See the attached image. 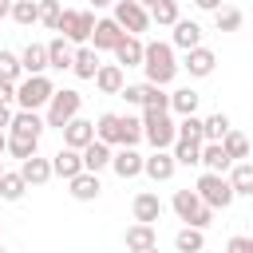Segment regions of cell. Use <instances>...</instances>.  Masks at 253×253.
<instances>
[{"label": "cell", "instance_id": "obj_54", "mask_svg": "<svg viewBox=\"0 0 253 253\" xmlns=\"http://www.w3.org/2000/svg\"><path fill=\"white\" fill-rule=\"evenodd\" d=\"M0 225H4V221H0Z\"/></svg>", "mask_w": 253, "mask_h": 253}, {"label": "cell", "instance_id": "obj_46", "mask_svg": "<svg viewBox=\"0 0 253 253\" xmlns=\"http://www.w3.org/2000/svg\"><path fill=\"white\" fill-rule=\"evenodd\" d=\"M225 249H229V253H253V237H229Z\"/></svg>", "mask_w": 253, "mask_h": 253}, {"label": "cell", "instance_id": "obj_24", "mask_svg": "<svg viewBox=\"0 0 253 253\" xmlns=\"http://www.w3.org/2000/svg\"><path fill=\"white\" fill-rule=\"evenodd\" d=\"M95 138H103V142H111V146H123V115L103 111L99 123H95Z\"/></svg>", "mask_w": 253, "mask_h": 253}, {"label": "cell", "instance_id": "obj_49", "mask_svg": "<svg viewBox=\"0 0 253 253\" xmlns=\"http://www.w3.org/2000/svg\"><path fill=\"white\" fill-rule=\"evenodd\" d=\"M4 16H12V0H0V20Z\"/></svg>", "mask_w": 253, "mask_h": 253}, {"label": "cell", "instance_id": "obj_52", "mask_svg": "<svg viewBox=\"0 0 253 253\" xmlns=\"http://www.w3.org/2000/svg\"><path fill=\"white\" fill-rule=\"evenodd\" d=\"M138 4H146V8H150V4H154V0H138Z\"/></svg>", "mask_w": 253, "mask_h": 253}, {"label": "cell", "instance_id": "obj_2", "mask_svg": "<svg viewBox=\"0 0 253 253\" xmlns=\"http://www.w3.org/2000/svg\"><path fill=\"white\" fill-rule=\"evenodd\" d=\"M142 126H146V142L154 150H174L178 142V123L170 119V111H150L142 107Z\"/></svg>", "mask_w": 253, "mask_h": 253}, {"label": "cell", "instance_id": "obj_45", "mask_svg": "<svg viewBox=\"0 0 253 253\" xmlns=\"http://www.w3.org/2000/svg\"><path fill=\"white\" fill-rule=\"evenodd\" d=\"M119 95H123V99H126L130 107H142V99H146V83H126V87H123Z\"/></svg>", "mask_w": 253, "mask_h": 253}, {"label": "cell", "instance_id": "obj_53", "mask_svg": "<svg viewBox=\"0 0 253 253\" xmlns=\"http://www.w3.org/2000/svg\"><path fill=\"white\" fill-rule=\"evenodd\" d=\"M0 174H4V158H0Z\"/></svg>", "mask_w": 253, "mask_h": 253}, {"label": "cell", "instance_id": "obj_38", "mask_svg": "<svg viewBox=\"0 0 253 253\" xmlns=\"http://www.w3.org/2000/svg\"><path fill=\"white\" fill-rule=\"evenodd\" d=\"M241 24H245V16H241L237 8H217V12H213V28H217V32H237Z\"/></svg>", "mask_w": 253, "mask_h": 253}, {"label": "cell", "instance_id": "obj_18", "mask_svg": "<svg viewBox=\"0 0 253 253\" xmlns=\"http://www.w3.org/2000/svg\"><path fill=\"white\" fill-rule=\"evenodd\" d=\"M213 63H217V55H213L210 47H202V43H198V47H190V51H186V63H182V67H186L194 79H206V75L213 71Z\"/></svg>", "mask_w": 253, "mask_h": 253}, {"label": "cell", "instance_id": "obj_12", "mask_svg": "<svg viewBox=\"0 0 253 253\" xmlns=\"http://www.w3.org/2000/svg\"><path fill=\"white\" fill-rule=\"evenodd\" d=\"M174 170H178L174 150H154V154L146 158V166H142V174H146V178H154V182H170V178H174Z\"/></svg>", "mask_w": 253, "mask_h": 253}, {"label": "cell", "instance_id": "obj_28", "mask_svg": "<svg viewBox=\"0 0 253 253\" xmlns=\"http://www.w3.org/2000/svg\"><path fill=\"white\" fill-rule=\"evenodd\" d=\"M170 43H174V47H182V51H190V47H198V43H202V28H198L194 20H178V24H174Z\"/></svg>", "mask_w": 253, "mask_h": 253}, {"label": "cell", "instance_id": "obj_9", "mask_svg": "<svg viewBox=\"0 0 253 253\" xmlns=\"http://www.w3.org/2000/svg\"><path fill=\"white\" fill-rule=\"evenodd\" d=\"M123 36H126L123 24H119L115 16H103V20L95 24V32H91V47H99V51H115Z\"/></svg>", "mask_w": 253, "mask_h": 253}, {"label": "cell", "instance_id": "obj_47", "mask_svg": "<svg viewBox=\"0 0 253 253\" xmlns=\"http://www.w3.org/2000/svg\"><path fill=\"white\" fill-rule=\"evenodd\" d=\"M12 115H16V111H12L8 103H0V130H8V126H12Z\"/></svg>", "mask_w": 253, "mask_h": 253}, {"label": "cell", "instance_id": "obj_5", "mask_svg": "<svg viewBox=\"0 0 253 253\" xmlns=\"http://www.w3.org/2000/svg\"><path fill=\"white\" fill-rule=\"evenodd\" d=\"M55 95V83L40 71V75H28L16 83V107H28V111H43Z\"/></svg>", "mask_w": 253, "mask_h": 253}, {"label": "cell", "instance_id": "obj_29", "mask_svg": "<svg viewBox=\"0 0 253 253\" xmlns=\"http://www.w3.org/2000/svg\"><path fill=\"white\" fill-rule=\"evenodd\" d=\"M202 166H206V170L225 174V170L233 166V158L225 154V146H221V142H202Z\"/></svg>", "mask_w": 253, "mask_h": 253}, {"label": "cell", "instance_id": "obj_48", "mask_svg": "<svg viewBox=\"0 0 253 253\" xmlns=\"http://www.w3.org/2000/svg\"><path fill=\"white\" fill-rule=\"evenodd\" d=\"M194 8H202V12H217L221 0H194Z\"/></svg>", "mask_w": 253, "mask_h": 253}, {"label": "cell", "instance_id": "obj_26", "mask_svg": "<svg viewBox=\"0 0 253 253\" xmlns=\"http://www.w3.org/2000/svg\"><path fill=\"white\" fill-rule=\"evenodd\" d=\"M71 71H75L79 79H95V71H99V47L79 43V47H75V63H71Z\"/></svg>", "mask_w": 253, "mask_h": 253}, {"label": "cell", "instance_id": "obj_10", "mask_svg": "<svg viewBox=\"0 0 253 253\" xmlns=\"http://www.w3.org/2000/svg\"><path fill=\"white\" fill-rule=\"evenodd\" d=\"M142 59H146V43H142L134 32H126V36L119 40V47H115V63H123V67H142Z\"/></svg>", "mask_w": 253, "mask_h": 253}, {"label": "cell", "instance_id": "obj_3", "mask_svg": "<svg viewBox=\"0 0 253 253\" xmlns=\"http://www.w3.org/2000/svg\"><path fill=\"white\" fill-rule=\"evenodd\" d=\"M170 206H174V213H178L186 225H198V229H210V225H213V213H217L213 206H206V202H202V194H198V190H178Z\"/></svg>", "mask_w": 253, "mask_h": 253}, {"label": "cell", "instance_id": "obj_22", "mask_svg": "<svg viewBox=\"0 0 253 253\" xmlns=\"http://www.w3.org/2000/svg\"><path fill=\"white\" fill-rule=\"evenodd\" d=\"M111 158H115V150H111V142H103V138H91L87 146H83V166L87 170H107L111 166Z\"/></svg>", "mask_w": 253, "mask_h": 253}, {"label": "cell", "instance_id": "obj_13", "mask_svg": "<svg viewBox=\"0 0 253 253\" xmlns=\"http://www.w3.org/2000/svg\"><path fill=\"white\" fill-rule=\"evenodd\" d=\"M67 190H71V198H75V202H95V198L103 194V186H99V174H95V170H79L75 178H67Z\"/></svg>", "mask_w": 253, "mask_h": 253}, {"label": "cell", "instance_id": "obj_40", "mask_svg": "<svg viewBox=\"0 0 253 253\" xmlns=\"http://www.w3.org/2000/svg\"><path fill=\"white\" fill-rule=\"evenodd\" d=\"M146 138V126H142V119H134V115H123V146H138Z\"/></svg>", "mask_w": 253, "mask_h": 253}, {"label": "cell", "instance_id": "obj_8", "mask_svg": "<svg viewBox=\"0 0 253 253\" xmlns=\"http://www.w3.org/2000/svg\"><path fill=\"white\" fill-rule=\"evenodd\" d=\"M115 20L123 24V32H134V36H142L154 24L150 20V8L138 4V0H115Z\"/></svg>", "mask_w": 253, "mask_h": 253}, {"label": "cell", "instance_id": "obj_30", "mask_svg": "<svg viewBox=\"0 0 253 253\" xmlns=\"http://www.w3.org/2000/svg\"><path fill=\"white\" fill-rule=\"evenodd\" d=\"M24 190H28V178H24L20 170H4V174H0V198H4V202H20Z\"/></svg>", "mask_w": 253, "mask_h": 253}, {"label": "cell", "instance_id": "obj_51", "mask_svg": "<svg viewBox=\"0 0 253 253\" xmlns=\"http://www.w3.org/2000/svg\"><path fill=\"white\" fill-rule=\"evenodd\" d=\"M95 8H115V0H91Z\"/></svg>", "mask_w": 253, "mask_h": 253}, {"label": "cell", "instance_id": "obj_35", "mask_svg": "<svg viewBox=\"0 0 253 253\" xmlns=\"http://www.w3.org/2000/svg\"><path fill=\"white\" fill-rule=\"evenodd\" d=\"M150 20L158 24V28H174L182 16H178V0H154L150 4Z\"/></svg>", "mask_w": 253, "mask_h": 253}, {"label": "cell", "instance_id": "obj_32", "mask_svg": "<svg viewBox=\"0 0 253 253\" xmlns=\"http://www.w3.org/2000/svg\"><path fill=\"white\" fill-rule=\"evenodd\" d=\"M8 154L12 158H32V154H40V138H32V134H16V130H8Z\"/></svg>", "mask_w": 253, "mask_h": 253}, {"label": "cell", "instance_id": "obj_31", "mask_svg": "<svg viewBox=\"0 0 253 253\" xmlns=\"http://www.w3.org/2000/svg\"><path fill=\"white\" fill-rule=\"evenodd\" d=\"M198 103H202V95H198L194 87H178V91H170V111H174V115H194Z\"/></svg>", "mask_w": 253, "mask_h": 253}, {"label": "cell", "instance_id": "obj_17", "mask_svg": "<svg viewBox=\"0 0 253 253\" xmlns=\"http://www.w3.org/2000/svg\"><path fill=\"white\" fill-rule=\"evenodd\" d=\"M47 63H51L55 71H71V63H75V43H71L67 36H55V40L47 43Z\"/></svg>", "mask_w": 253, "mask_h": 253}, {"label": "cell", "instance_id": "obj_20", "mask_svg": "<svg viewBox=\"0 0 253 253\" xmlns=\"http://www.w3.org/2000/svg\"><path fill=\"white\" fill-rule=\"evenodd\" d=\"M43 126H47V119H43L40 111H28V107H20V111L12 115V126H8V130H16V134H32V138H40V134H43Z\"/></svg>", "mask_w": 253, "mask_h": 253}, {"label": "cell", "instance_id": "obj_11", "mask_svg": "<svg viewBox=\"0 0 253 253\" xmlns=\"http://www.w3.org/2000/svg\"><path fill=\"white\" fill-rule=\"evenodd\" d=\"M51 170H55V178H75L79 170H87L83 166V150H75V146H59L55 150V158H51Z\"/></svg>", "mask_w": 253, "mask_h": 253}, {"label": "cell", "instance_id": "obj_16", "mask_svg": "<svg viewBox=\"0 0 253 253\" xmlns=\"http://www.w3.org/2000/svg\"><path fill=\"white\" fill-rule=\"evenodd\" d=\"M130 213H134V221H150V225H154V221L162 217V198L150 194V190H142V194H134Z\"/></svg>", "mask_w": 253, "mask_h": 253}, {"label": "cell", "instance_id": "obj_39", "mask_svg": "<svg viewBox=\"0 0 253 253\" xmlns=\"http://www.w3.org/2000/svg\"><path fill=\"white\" fill-rule=\"evenodd\" d=\"M142 107H150V111H170V91H166L162 83H146V99H142Z\"/></svg>", "mask_w": 253, "mask_h": 253}, {"label": "cell", "instance_id": "obj_14", "mask_svg": "<svg viewBox=\"0 0 253 253\" xmlns=\"http://www.w3.org/2000/svg\"><path fill=\"white\" fill-rule=\"evenodd\" d=\"M123 245H126V249H134V253H150V249L158 245V233H154V225H150V221H134V225L123 233Z\"/></svg>", "mask_w": 253, "mask_h": 253}, {"label": "cell", "instance_id": "obj_15", "mask_svg": "<svg viewBox=\"0 0 253 253\" xmlns=\"http://www.w3.org/2000/svg\"><path fill=\"white\" fill-rule=\"evenodd\" d=\"M142 166H146V158H142L134 146H123V150L111 158V170H115L123 182H126V178H138V174H142Z\"/></svg>", "mask_w": 253, "mask_h": 253}, {"label": "cell", "instance_id": "obj_36", "mask_svg": "<svg viewBox=\"0 0 253 253\" xmlns=\"http://www.w3.org/2000/svg\"><path fill=\"white\" fill-rule=\"evenodd\" d=\"M12 20H16L20 28L40 24V0H12Z\"/></svg>", "mask_w": 253, "mask_h": 253}, {"label": "cell", "instance_id": "obj_19", "mask_svg": "<svg viewBox=\"0 0 253 253\" xmlns=\"http://www.w3.org/2000/svg\"><path fill=\"white\" fill-rule=\"evenodd\" d=\"M95 87H99L103 95H119V91L126 87V79H123V63H99V71H95Z\"/></svg>", "mask_w": 253, "mask_h": 253}, {"label": "cell", "instance_id": "obj_4", "mask_svg": "<svg viewBox=\"0 0 253 253\" xmlns=\"http://www.w3.org/2000/svg\"><path fill=\"white\" fill-rule=\"evenodd\" d=\"M194 190H198V194H202V202H206V206H213V210H229V206H233V198H237L233 182H229L225 174H217V170H206V174L194 182Z\"/></svg>", "mask_w": 253, "mask_h": 253}, {"label": "cell", "instance_id": "obj_43", "mask_svg": "<svg viewBox=\"0 0 253 253\" xmlns=\"http://www.w3.org/2000/svg\"><path fill=\"white\" fill-rule=\"evenodd\" d=\"M225 130H229V115H221V111H217V115H210V119H206V142H221V138H225Z\"/></svg>", "mask_w": 253, "mask_h": 253}, {"label": "cell", "instance_id": "obj_41", "mask_svg": "<svg viewBox=\"0 0 253 253\" xmlns=\"http://www.w3.org/2000/svg\"><path fill=\"white\" fill-rule=\"evenodd\" d=\"M20 75H24V63H20V55L0 47V79H12V83H20Z\"/></svg>", "mask_w": 253, "mask_h": 253}, {"label": "cell", "instance_id": "obj_23", "mask_svg": "<svg viewBox=\"0 0 253 253\" xmlns=\"http://www.w3.org/2000/svg\"><path fill=\"white\" fill-rule=\"evenodd\" d=\"M20 174L28 178V186H43V182H51V178H55V170H51V158H40V154L24 158V162H20Z\"/></svg>", "mask_w": 253, "mask_h": 253}, {"label": "cell", "instance_id": "obj_6", "mask_svg": "<svg viewBox=\"0 0 253 253\" xmlns=\"http://www.w3.org/2000/svg\"><path fill=\"white\" fill-rule=\"evenodd\" d=\"M79 107H83V95L75 91V87H55V95H51V103H47V126H55V130H63L75 115H79Z\"/></svg>", "mask_w": 253, "mask_h": 253}, {"label": "cell", "instance_id": "obj_27", "mask_svg": "<svg viewBox=\"0 0 253 253\" xmlns=\"http://www.w3.org/2000/svg\"><path fill=\"white\" fill-rule=\"evenodd\" d=\"M229 182H233L237 198H253V162L237 158V162L229 166Z\"/></svg>", "mask_w": 253, "mask_h": 253}, {"label": "cell", "instance_id": "obj_33", "mask_svg": "<svg viewBox=\"0 0 253 253\" xmlns=\"http://www.w3.org/2000/svg\"><path fill=\"white\" fill-rule=\"evenodd\" d=\"M174 158H178V166H202V138H178Z\"/></svg>", "mask_w": 253, "mask_h": 253}, {"label": "cell", "instance_id": "obj_25", "mask_svg": "<svg viewBox=\"0 0 253 253\" xmlns=\"http://www.w3.org/2000/svg\"><path fill=\"white\" fill-rule=\"evenodd\" d=\"M20 63H24V75L47 71V67H51V63H47V43H28V47L20 51Z\"/></svg>", "mask_w": 253, "mask_h": 253}, {"label": "cell", "instance_id": "obj_50", "mask_svg": "<svg viewBox=\"0 0 253 253\" xmlns=\"http://www.w3.org/2000/svg\"><path fill=\"white\" fill-rule=\"evenodd\" d=\"M0 154H8V134L0 130Z\"/></svg>", "mask_w": 253, "mask_h": 253}, {"label": "cell", "instance_id": "obj_44", "mask_svg": "<svg viewBox=\"0 0 253 253\" xmlns=\"http://www.w3.org/2000/svg\"><path fill=\"white\" fill-rule=\"evenodd\" d=\"M59 0H40V24H47L51 32H55V24H59Z\"/></svg>", "mask_w": 253, "mask_h": 253}, {"label": "cell", "instance_id": "obj_21", "mask_svg": "<svg viewBox=\"0 0 253 253\" xmlns=\"http://www.w3.org/2000/svg\"><path fill=\"white\" fill-rule=\"evenodd\" d=\"M91 138H95V123H91V119H79V115H75V119L63 126V146H75V150H83Z\"/></svg>", "mask_w": 253, "mask_h": 253}, {"label": "cell", "instance_id": "obj_34", "mask_svg": "<svg viewBox=\"0 0 253 253\" xmlns=\"http://www.w3.org/2000/svg\"><path fill=\"white\" fill-rule=\"evenodd\" d=\"M206 245V229H198V225H186V229H178V237H174V249L178 253H198Z\"/></svg>", "mask_w": 253, "mask_h": 253}, {"label": "cell", "instance_id": "obj_7", "mask_svg": "<svg viewBox=\"0 0 253 253\" xmlns=\"http://www.w3.org/2000/svg\"><path fill=\"white\" fill-rule=\"evenodd\" d=\"M95 12H75V8H63L59 12V24H55V32L59 36H67L71 43H91V32H95Z\"/></svg>", "mask_w": 253, "mask_h": 253}, {"label": "cell", "instance_id": "obj_1", "mask_svg": "<svg viewBox=\"0 0 253 253\" xmlns=\"http://www.w3.org/2000/svg\"><path fill=\"white\" fill-rule=\"evenodd\" d=\"M142 71H146V83H162L170 87L174 75H178V63H174V43H146V59H142Z\"/></svg>", "mask_w": 253, "mask_h": 253}, {"label": "cell", "instance_id": "obj_42", "mask_svg": "<svg viewBox=\"0 0 253 253\" xmlns=\"http://www.w3.org/2000/svg\"><path fill=\"white\" fill-rule=\"evenodd\" d=\"M178 138H202V142H206V119H198V115H182V123H178Z\"/></svg>", "mask_w": 253, "mask_h": 253}, {"label": "cell", "instance_id": "obj_37", "mask_svg": "<svg viewBox=\"0 0 253 253\" xmlns=\"http://www.w3.org/2000/svg\"><path fill=\"white\" fill-rule=\"evenodd\" d=\"M221 146H225V154H229L233 162H237V158H249V138H245L241 130H233V126L225 130V138H221Z\"/></svg>", "mask_w": 253, "mask_h": 253}]
</instances>
